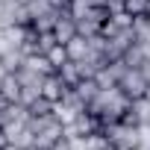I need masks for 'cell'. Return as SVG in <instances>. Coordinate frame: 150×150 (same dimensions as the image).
<instances>
[{"instance_id": "6da1fadb", "label": "cell", "mask_w": 150, "mask_h": 150, "mask_svg": "<svg viewBox=\"0 0 150 150\" xmlns=\"http://www.w3.org/2000/svg\"><path fill=\"white\" fill-rule=\"evenodd\" d=\"M103 132L109 135V144H112L115 150H135V147L141 144V138H138V127L124 124V121H115V124L103 127Z\"/></svg>"}, {"instance_id": "7a4b0ae2", "label": "cell", "mask_w": 150, "mask_h": 150, "mask_svg": "<svg viewBox=\"0 0 150 150\" xmlns=\"http://www.w3.org/2000/svg\"><path fill=\"white\" fill-rule=\"evenodd\" d=\"M147 77H144V71L141 68H127L124 71V77L118 80V88L129 97V100H138V97H144L147 94Z\"/></svg>"}, {"instance_id": "3957f363", "label": "cell", "mask_w": 150, "mask_h": 150, "mask_svg": "<svg viewBox=\"0 0 150 150\" xmlns=\"http://www.w3.org/2000/svg\"><path fill=\"white\" fill-rule=\"evenodd\" d=\"M53 33H56V41H59V44H68L74 35H80V30H77V18L71 15V9H62V12H59Z\"/></svg>"}, {"instance_id": "277c9868", "label": "cell", "mask_w": 150, "mask_h": 150, "mask_svg": "<svg viewBox=\"0 0 150 150\" xmlns=\"http://www.w3.org/2000/svg\"><path fill=\"white\" fill-rule=\"evenodd\" d=\"M65 47H68V56H71V62H83V59L91 53V41H88L86 35H74V38H71Z\"/></svg>"}, {"instance_id": "5b68a950", "label": "cell", "mask_w": 150, "mask_h": 150, "mask_svg": "<svg viewBox=\"0 0 150 150\" xmlns=\"http://www.w3.org/2000/svg\"><path fill=\"white\" fill-rule=\"evenodd\" d=\"M21 80H18V74H9V77L0 83V94H3L9 103H21Z\"/></svg>"}, {"instance_id": "8992f818", "label": "cell", "mask_w": 150, "mask_h": 150, "mask_svg": "<svg viewBox=\"0 0 150 150\" xmlns=\"http://www.w3.org/2000/svg\"><path fill=\"white\" fill-rule=\"evenodd\" d=\"M65 91H68V86H65V83L56 77V74H50V77L44 80V88H41V94H44L47 100H53V103H56V100H62V97H65Z\"/></svg>"}, {"instance_id": "52a82bcc", "label": "cell", "mask_w": 150, "mask_h": 150, "mask_svg": "<svg viewBox=\"0 0 150 150\" xmlns=\"http://www.w3.org/2000/svg\"><path fill=\"white\" fill-rule=\"evenodd\" d=\"M56 77H59V80H62L68 88H74V86L83 80V74H80V65H77V62H65V65L56 71Z\"/></svg>"}, {"instance_id": "ba28073f", "label": "cell", "mask_w": 150, "mask_h": 150, "mask_svg": "<svg viewBox=\"0 0 150 150\" xmlns=\"http://www.w3.org/2000/svg\"><path fill=\"white\" fill-rule=\"evenodd\" d=\"M53 115H56V118L68 127V124H74V121H77L80 109H77V106H71L68 100H56V103H53Z\"/></svg>"}, {"instance_id": "9c48e42d", "label": "cell", "mask_w": 150, "mask_h": 150, "mask_svg": "<svg viewBox=\"0 0 150 150\" xmlns=\"http://www.w3.org/2000/svg\"><path fill=\"white\" fill-rule=\"evenodd\" d=\"M129 109H132V115H135L138 127H150V100H147V97L132 100V103H129Z\"/></svg>"}, {"instance_id": "30bf717a", "label": "cell", "mask_w": 150, "mask_h": 150, "mask_svg": "<svg viewBox=\"0 0 150 150\" xmlns=\"http://www.w3.org/2000/svg\"><path fill=\"white\" fill-rule=\"evenodd\" d=\"M59 12H62V9H50V12H44V15L33 18V27H35L38 33H53V27H56V18H59Z\"/></svg>"}, {"instance_id": "8fae6325", "label": "cell", "mask_w": 150, "mask_h": 150, "mask_svg": "<svg viewBox=\"0 0 150 150\" xmlns=\"http://www.w3.org/2000/svg\"><path fill=\"white\" fill-rule=\"evenodd\" d=\"M124 12L132 18H147L150 15V0H124Z\"/></svg>"}, {"instance_id": "7c38bea8", "label": "cell", "mask_w": 150, "mask_h": 150, "mask_svg": "<svg viewBox=\"0 0 150 150\" xmlns=\"http://www.w3.org/2000/svg\"><path fill=\"white\" fill-rule=\"evenodd\" d=\"M74 91H77V94L86 100V106H88V100H91V97L100 91V86H97V80H80L77 86H74Z\"/></svg>"}, {"instance_id": "4fadbf2b", "label": "cell", "mask_w": 150, "mask_h": 150, "mask_svg": "<svg viewBox=\"0 0 150 150\" xmlns=\"http://www.w3.org/2000/svg\"><path fill=\"white\" fill-rule=\"evenodd\" d=\"M44 56L50 59V65H53L56 71H59V68H62L65 62H71V56H68V47H65V44H56V47H50V50H47Z\"/></svg>"}, {"instance_id": "5bb4252c", "label": "cell", "mask_w": 150, "mask_h": 150, "mask_svg": "<svg viewBox=\"0 0 150 150\" xmlns=\"http://www.w3.org/2000/svg\"><path fill=\"white\" fill-rule=\"evenodd\" d=\"M59 41H56V33H38L35 35V44H33V50L35 53H47L50 47H56Z\"/></svg>"}, {"instance_id": "9a60e30c", "label": "cell", "mask_w": 150, "mask_h": 150, "mask_svg": "<svg viewBox=\"0 0 150 150\" xmlns=\"http://www.w3.org/2000/svg\"><path fill=\"white\" fill-rule=\"evenodd\" d=\"M24 3H27L30 18H38V15H44V12L56 9V6H53V0H24Z\"/></svg>"}, {"instance_id": "2e32d148", "label": "cell", "mask_w": 150, "mask_h": 150, "mask_svg": "<svg viewBox=\"0 0 150 150\" xmlns=\"http://www.w3.org/2000/svg\"><path fill=\"white\" fill-rule=\"evenodd\" d=\"M86 150H109V135H106V132H91V135H86Z\"/></svg>"}, {"instance_id": "e0dca14e", "label": "cell", "mask_w": 150, "mask_h": 150, "mask_svg": "<svg viewBox=\"0 0 150 150\" xmlns=\"http://www.w3.org/2000/svg\"><path fill=\"white\" fill-rule=\"evenodd\" d=\"M41 88H44V86H24V88H21V103L30 109L38 97H44V94H41Z\"/></svg>"}, {"instance_id": "ac0fdd59", "label": "cell", "mask_w": 150, "mask_h": 150, "mask_svg": "<svg viewBox=\"0 0 150 150\" xmlns=\"http://www.w3.org/2000/svg\"><path fill=\"white\" fill-rule=\"evenodd\" d=\"M30 115H38V118H44V115H53V100H47V97H38V100L30 106Z\"/></svg>"}, {"instance_id": "d6986e66", "label": "cell", "mask_w": 150, "mask_h": 150, "mask_svg": "<svg viewBox=\"0 0 150 150\" xmlns=\"http://www.w3.org/2000/svg\"><path fill=\"white\" fill-rule=\"evenodd\" d=\"M68 144H71V150H86V135H71Z\"/></svg>"}, {"instance_id": "ffe728a7", "label": "cell", "mask_w": 150, "mask_h": 150, "mask_svg": "<svg viewBox=\"0 0 150 150\" xmlns=\"http://www.w3.org/2000/svg\"><path fill=\"white\" fill-rule=\"evenodd\" d=\"M88 6H94V9H109V0H86Z\"/></svg>"}, {"instance_id": "44dd1931", "label": "cell", "mask_w": 150, "mask_h": 150, "mask_svg": "<svg viewBox=\"0 0 150 150\" xmlns=\"http://www.w3.org/2000/svg\"><path fill=\"white\" fill-rule=\"evenodd\" d=\"M50 150H71V144H68V138H59V141H56Z\"/></svg>"}, {"instance_id": "7402d4cb", "label": "cell", "mask_w": 150, "mask_h": 150, "mask_svg": "<svg viewBox=\"0 0 150 150\" xmlns=\"http://www.w3.org/2000/svg\"><path fill=\"white\" fill-rule=\"evenodd\" d=\"M9 77V68H6V62H3V56H0V83H3Z\"/></svg>"}, {"instance_id": "603a6c76", "label": "cell", "mask_w": 150, "mask_h": 150, "mask_svg": "<svg viewBox=\"0 0 150 150\" xmlns=\"http://www.w3.org/2000/svg\"><path fill=\"white\" fill-rule=\"evenodd\" d=\"M141 71H144V77H147V83H150V56L144 59V65H141Z\"/></svg>"}, {"instance_id": "cb8c5ba5", "label": "cell", "mask_w": 150, "mask_h": 150, "mask_svg": "<svg viewBox=\"0 0 150 150\" xmlns=\"http://www.w3.org/2000/svg\"><path fill=\"white\" fill-rule=\"evenodd\" d=\"M3 150H21V147H15V144H6V147H3Z\"/></svg>"}, {"instance_id": "d4e9b609", "label": "cell", "mask_w": 150, "mask_h": 150, "mask_svg": "<svg viewBox=\"0 0 150 150\" xmlns=\"http://www.w3.org/2000/svg\"><path fill=\"white\" fill-rule=\"evenodd\" d=\"M118 3H121V6H124V0H118Z\"/></svg>"}, {"instance_id": "484cf974", "label": "cell", "mask_w": 150, "mask_h": 150, "mask_svg": "<svg viewBox=\"0 0 150 150\" xmlns=\"http://www.w3.org/2000/svg\"><path fill=\"white\" fill-rule=\"evenodd\" d=\"M147 24H150V15H147Z\"/></svg>"}]
</instances>
